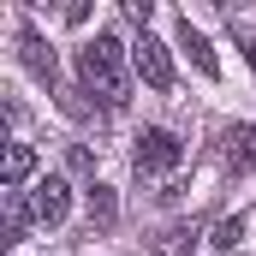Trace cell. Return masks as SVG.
Wrapping results in <instances>:
<instances>
[{
	"label": "cell",
	"instance_id": "cell-1",
	"mask_svg": "<svg viewBox=\"0 0 256 256\" xmlns=\"http://www.w3.org/2000/svg\"><path fill=\"white\" fill-rule=\"evenodd\" d=\"M78 84H84V96H96L102 108H126L131 102V54L120 36H90L84 48H78Z\"/></svg>",
	"mask_w": 256,
	"mask_h": 256
},
{
	"label": "cell",
	"instance_id": "cell-2",
	"mask_svg": "<svg viewBox=\"0 0 256 256\" xmlns=\"http://www.w3.org/2000/svg\"><path fill=\"white\" fill-rule=\"evenodd\" d=\"M185 161V143L173 137V131H143L137 137V149H131V167H137V179H155V173H173Z\"/></svg>",
	"mask_w": 256,
	"mask_h": 256
},
{
	"label": "cell",
	"instance_id": "cell-3",
	"mask_svg": "<svg viewBox=\"0 0 256 256\" xmlns=\"http://www.w3.org/2000/svg\"><path fill=\"white\" fill-rule=\"evenodd\" d=\"M131 72L149 84V90H173V60H167V42H155L149 30L131 42Z\"/></svg>",
	"mask_w": 256,
	"mask_h": 256
},
{
	"label": "cell",
	"instance_id": "cell-4",
	"mask_svg": "<svg viewBox=\"0 0 256 256\" xmlns=\"http://www.w3.org/2000/svg\"><path fill=\"white\" fill-rule=\"evenodd\" d=\"M30 208H36V226H60L66 214H72V185H66L60 173H48V179L30 191Z\"/></svg>",
	"mask_w": 256,
	"mask_h": 256
},
{
	"label": "cell",
	"instance_id": "cell-5",
	"mask_svg": "<svg viewBox=\"0 0 256 256\" xmlns=\"http://www.w3.org/2000/svg\"><path fill=\"white\" fill-rule=\"evenodd\" d=\"M214 149H220V167L226 173H250L256 167V126H226Z\"/></svg>",
	"mask_w": 256,
	"mask_h": 256
},
{
	"label": "cell",
	"instance_id": "cell-6",
	"mask_svg": "<svg viewBox=\"0 0 256 256\" xmlns=\"http://www.w3.org/2000/svg\"><path fill=\"white\" fill-rule=\"evenodd\" d=\"M18 60H24L30 78H42V84L54 90V48H48V36H42V30H30V24L18 30Z\"/></svg>",
	"mask_w": 256,
	"mask_h": 256
},
{
	"label": "cell",
	"instance_id": "cell-7",
	"mask_svg": "<svg viewBox=\"0 0 256 256\" xmlns=\"http://www.w3.org/2000/svg\"><path fill=\"white\" fill-rule=\"evenodd\" d=\"M30 173H36V149H30V143H6V161H0V185H6V191H18Z\"/></svg>",
	"mask_w": 256,
	"mask_h": 256
},
{
	"label": "cell",
	"instance_id": "cell-8",
	"mask_svg": "<svg viewBox=\"0 0 256 256\" xmlns=\"http://www.w3.org/2000/svg\"><path fill=\"white\" fill-rule=\"evenodd\" d=\"M84 208H90V232H108V226L120 220V196L108 191V185H90V191H84Z\"/></svg>",
	"mask_w": 256,
	"mask_h": 256
},
{
	"label": "cell",
	"instance_id": "cell-9",
	"mask_svg": "<svg viewBox=\"0 0 256 256\" xmlns=\"http://www.w3.org/2000/svg\"><path fill=\"white\" fill-rule=\"evenodd\" d=\"M191 244H196V226H191V220H173V226H161V232L149 238L155 256H191Z\"/></svg>",
	"mask_w": 256,
	"mask_h": 256
},
{
	"label": "cell",
	"instance_id": "cell-10",
	"mask_svg": "<svg viewBox=\"0 0 256 256\" xmlns=\"http://www.w3.org/2000/svg\"><path fill=\"white\" fill-rule=\"evenodd\" d=\"M179 48L191 54V66H196V72H202V78H220V60H214V48H208V42H202V36H196V30H191V18L179 24Z\"/></svg>",
	"mask_w": 256,
	"mask_h": 256
},
{
	"label": "cell",
	"instance_id": "cell-11",
	"mask_svg": "<svg viewBox=\"0 0 256 256\" xmlns=\"http://www.w3.org/2000/svg\"><path fill=\"white\" fill-rule=\"evenodd\" d=\"M30 220H36V208L24 202V191H6V244H18L30 232Z\"/></svg>",
	"mask_w": 256,
	"mask_h": 256
},
{
	"label": "cell",
	"instance_id": "cell-12",
	"mask_svg": "<svg viewBox=\"0 0 256 256\" xmlns=\"http://www.w3.org/2000/svg\"><path fill=\"white\" fill-rule=\"evenodd\" d=\"M238 238H244V214H226L214 226V250H238Z\"/></svg>",
	"mask_w": 256,
	"mask_h": 256
},
{
	"label": "cell",
	"instance_id": "cell-13",
	"mask_svg": "<svg viewBox=\"0 0 256 256\" xmlns=\"http://www.w3.org/2000/svg\"><path fill=\"white\" fill-rule=\"evenodd\" d=\"M232 36H238V48H244V60H250V72H256V30H250V24H238V18H232Z\"/></svg>",
	"mask_w": 256,
	"mask_h": 256
},
{
	"label": "cell",
	"instance_id": "cell-14",
	"mask_svg": "<svg viewBox=\"0 0 256 256\" xmlns=\"http://www.w3.org/2000/svg\"><path fill=\"white\" fill-rule=\"evenodd\" d=\"M149 12H155L149 0H126V18H131V24H149Z\"/></svg>",
	"mask_w": 256,
	"mask_h": 256
},
{
	"label": "cell",
	"instance_id": "cell-15",
	"mask_svg": "<svg viewBox=\"0 0 256 256\" xmlns=\"http://www.w3.org/2000/svg\"><path fill=\"white\" fill-rule=\"evenodd\" d=\"M72 167H78V173H96V155H90V149L78 143V149H72Z\"/></svg>",
	"mask_w": 256,
	"mask_h": 256
}]
</instances>
